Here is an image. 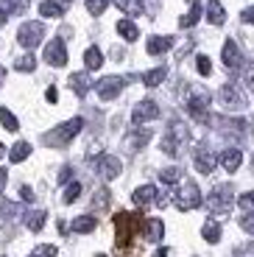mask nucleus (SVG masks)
<instances>
[{"label": "nucleus", "mask_w": 254, "mask_h": 257, "mask_svg": "<svg viewBox=\"0 0 254 257\" xmlns=\"http://www.w3.org/2000/svg\"><path fill=\"white\" fill-rule=\"evenodd\" d=\"M146 218L140 212H117L114 215V229H117V249H129L132 240L137 238V232L143 229Z\"/></svg>", "instance_id": "f257e3e1"}, {"label": "nucleus", "mask_w": 254, "mask_h": 257, "mask_svg": "<svg viewBox=\"0 0 254 257\" xmlns=\"http://www.w3.org/2000/svg\"><path fill=\"white\" fill-rule=\"evenodd\" d=\"M187 140H190V132H187V126L176 120V123H171L165 140H162V151H165L168 157H179V154H182V148L187 146Z\"/></svg>", "instance_id": "f03ea898"}, {"label": "nucleus", "mask_w": 254, "mask_h": 257, "mask_svg": "<svg viewBox=\"0 0 254 257\" xmlns=\"http://www.w3.org/2000/svg\"><path fill=\"white\" fill-rule=\"evenodd\" d=\"M173 204H176L179 210H196V207L201 204V190H198L196 182H190V179L179 182L176 193H173Z\"/></svg>", "instance_id": "7ed1b4c3"}, {"label": "nucleus", "mask_w": 254, "mask_h": 257, "mask_svg": "<svg viewBox=\"0 0 254 257\" xmlns=\"http://www.w3.org/2000/svg\"><path fill=\"white\" fill-rule=\"evenodd\" d=\"M81 126H84L81 117H73V120H67V123H62V126H56L53 132H48V135H45V143H48V146L62 148V146H67V143H70L73 137L78 135V132H81Z\"/></svg>", "instance_id": "20e7f679"}, {"label": "nucleus", "mask_w": 254, "mask_h": 257, "mask_svg": "<svg viewBox=\"0 0 254 257\" xmlns=\"http://www.w3.org/2000/svg\"><path fill=\"white\" fill-rule=\"evenodd\" d=\"M210 92L207 90H201V87H193L190 90V95H187V112H190L196 120H207L210 117Z\"/></svg>", "instance_id": "39448f33"}, {"label": "nucleus", "mask_w": 254, "mask_h": 257, "mask_svg": "<svg viewBox=\"0 0 254 257\" xmlns=\"http://www.w3.org/2000/svg\"><path fill=\"white\" fill-rule=\"evenodd\" d=\"M232 201H235V190L229 185H218L215 190L210 193L207 207H210V212H215V215H226V212L232 210Z\"/></svg>", "instance_id": "423d86ee"}, {"label": "nucleus", "mask_w": 254, "mask_h": 257, "mask_svg": "<svg viewBox=\"0 0 254 257\" xmlns=\"http://www.w3.org/2000/svg\"><path fill=\"white\" fill-rule=\"evenodd\" d=\"M42 37H45V26L42 23H23V26H20V31H17V42L23 48H28V51H34V48L39 45V42H42Z\"/></svg>", "instance_id": "0eeeda50"}, {"label": "nucleus", "mask_w": 254, "mask_h": 257, "mask_svg": "<svg viewBox=\"0 0 254 257\" xmlns=\"http://www.w3.org/2000/svg\"><path fill=\"white\" fill-rule=\"evenodd\" d=\"M218 103H221L223 109L235 112V109H243V106H246V98L240 95V90H237L235 84H223L221 90H218Z\"/></svg>", "instance_id": "6e6552de"}, {"label": "nucleus", "mask_w": 254, "mask_h": 257, "mask_svg": "<svg viewBox=\"0 0 254 257\" xmlns=\"http://www.w3.org/2000/svg\"><path fill=\"white\" fill-rule=\"evenodd\" d=\"M120 90H123V78H117V76H106L95 84V92L101 101H114L120 95Z\"/></svg>", "instance_id": "1a4fd4ad"}, {"label": "nucleus", "mask_w": 254, "mask_h": 257, "mask_svg": "<svg viewBox=\"0 0 254 257\" xmlns=\"http://www.w3.org/2000/svg\"><path fill=\"white\" fill-rule=\"evenodd\" d=\"M120 171H123V165H120V160L117 157H112V154H103L101 160L95 162V174L101 176V179H117L120 176Z\"/></svg>", "instance_id": "9d476101"}, {"label": "nucleus", "mask_w": 254, "mask_h": 257, "mask_svg": "<svg viewBox=\"0 0 254 257\" xmlns=\"http://www.w3.org/2000/svg\"><path fill=\"white\" fill-rule=\"evenodd\" d=\"M154 117H159V106H157V101H151V98L140 101L137 106H134V112H132L134 126H140V123H146V120H154Z\"/></svg>", "instance_id": "9b49d317"}, {"label": "nucleus", "mask_w": 254, "mask_h": 257, "mask_svg": "<svg viewBox=\"0 0 254 257\" xmlns=\"http://www.w3.org/2000/svg\"><path fill=\"white\" fill-rule=\"evenodd\" d=\"M45 59H48V64H53V67H64V64H67V48H64L62 39H51V42H48Z\"/></svg>", "instance_id": "f8f14e48"}, {"label": "nucleus", "mask_w": 254, "mask_h": 257, "mask_svg": "<svg viewBox=\"0 0 254 257\" xmlns=\"http://www.w3.org/2000/svg\"><path fill=\"white\" fill-rule=\"evenodd\" d=\"M132 199H134V204L140 207V210H146V207L157 204L159 193H157V187H154V185H143V187H137V190L132 193Z\"/></svg>", "instance_id": "ddd939ff"}, {"label": "nucleus", "mask_w": 254, "mask_h": 257, "mask_svg": "<svg viewBox=\"0 0 254 257\" xmlns=\"http://www.w3.org/2000/svg\"><path fill=\"white\" fill-rule=\"evenodd\" d=\"M31 0H0V23H6L12 14H26Z\"/></svg>", "instance_id": "4468645a"}, {"label": "nucleus", "mask_w": 254, "mask_h": 257, "mask_svg": "<svg viewBox=\"0 0 254 257\" xmlns=\"http://www.w3.org/2000/svg\"><path fill=\"white\" fill-rule=\"evenodd\" d=\"M215 154H212L207 146H201V148H196V171L198 174H212L215 171Z\"/></svg>", "instance_id": "2eb2a0df"}, {"label": "nucleus", "mask_w": 254, "mask_h": 257, "mask_svg": "<svg viewBox=\"0 0 254 257\" xmlns=\"http://www.w3.org/2000/svg\"><path fill=\"white\" fill-rule=\"evenodd\" d=\"M221 59H223V64H226L229 70H237V67H240V51H237L235 39H226V42H223Z\"/></svg>", "instance_id": "dca6fc26"}, {"label": "nucleus", "mask_w": 254, "mask_h": 257, "mask_svg": "<svg viewBox=\"0 0 254 257\" xmlns=\"http://www.w3.org/2000/svg\"><path fill=\"white\" fill-rule=\"evenodd\" d=\"M143 235H146V240H151V243H159L162 235H165V224L159 218H148L146 224H143Z\"/></svg>", "instance_id": "f3484780"}, {"label": "nucleus", "mask_w": 254, "mask_h": 257, "mask_svg": "<svg viewBox=\"0 0 254 257\" xmlns=\"http://www.w3.org/2000/svg\"><path fill=\"white\" fill-rule=\"evenodd\" d=\"M173 48V37H151L146 42V51L151 53V56H159V53H165Z\"/></svg>", "instance_id": "a211bd4d"}, {"label": "nucleus", "mask_w": 254, "mask_h": 257, "mask_svg": "<svg viewBox=\"0 0 254 257\" xmlns=\"http://www.w3.org/2000/svg\"><path fill=\"white\" fill-rule=\"evenodd\" d=\"M240 162H243V154H240V148H226L221 154V165L226 168L229 174H235L237 168H240Z\"/></svg>", "instance_id": "6ab92c4d"}, {"label": "nucleus", "mask_w": 254, "mask_h": 257, "mask_svg": "<svg viewBox=\"0 0 254 257\" xmlns=\"http://www.w3.org/2000/svg\"><path fill=\"white\" fill-rule=\"evenodd\" d=\"M148 140H151V132L148 128H137V132H132L126 137V151H140Z\"/></svg>", "instance_id": "aec40b11"}, {"label": "nucleus", "mask_w": 254, "mask_h": 257, "mask_svg": "<svg viewBox=\"0 0 254 257\" xmlns=\"http://www.w3.org/2000/svg\"><path fill=\"white\" fill-rule=\"evenodd\" d=\"M207 20H210L212 26H223V23H226V12H223V6L218 0H210V3H207Z\"/></svg>", "instance_id": "412c9836"}, {"label": "nucleus", "mask_w": 254, "mask_h": 257, "mask_svg": "<svg viewBox=\"0 0 254 257\" xmlns=\"http://www.w3.org/2000/svg\"><path fill=\"white\" fill-rule=\"evenodd\" d=\"M39 14H42V17H51V20H59L64 14V6L56 3V0H42V3H39Z\"/></svg>", "instance_id": "4be33fe9"}, {"label": "nucleus", "mask_w": 254, "mask_h": 257, "mask_svg": "<svg viewBox=\"0 0 254 257\" xmlns=\"http://www.w3.org/2000/svg\"><path fill=\"white\" fill-rule=\"evenodd\" d=\"M95 226H98L95 215H78V218L73 221V232H78V235H87V232H92Z\"/></svg>", "instance_id": "5701e85b"}, {"label": "nucleus", "mask_w": 254, "mask_h": 257, "mask_svg": "<svg viewBox=\"0 0 254 257\" xmlns=\"http://www.w3.org/2000/svg\"><path fill=\"white\" fill-rule=\"evenodd\" d=\"M198 17H201V0H193V3H190V12L179 20V26H182V28H193V26L198 23Z\"/></svg>", "instance_id": "b1692460"}, {"label": "nucleus", "mask_w": 254, "mask_h": 257, "mask_svg": "<svg viewBox=\"0 0 254 257\" xmlns=\"http://www.w3.org/2000/svg\"><path fill=\"white\" fill-rule=\"evenodd\" d=\"M70 90L76 92V95H87V90H89V78L84 76V73H73L70 76Z\"/></svg>", "instance_id": "393cba45"}, {"label": "nucleus", "mask_w": 254, "mask_h": 257, "mask_svg": "<svg viewBox=\"0 0 254 257\" xmlns=\"http://www.w3.org/2000/svg\"><path fill=\"white\" fill-rule=\"evenodd\" d=\"M101 64H103V53L98 48H87V53H84V67L87 70H98Z\"/></svg>", "instance_id": "a878e982"}, {"label": "nucleus", "mask_w": 254, "mask_h": 257, "mask_svg": "<svg viewBox=\"0 0 254 257\" xmlns=\"http://www.w3.org/2000/svg\"><path fill=\"white\" fill-rule=\"evenodd\" d=\"M117 34H120L126 42H134V39L140 37V31H137V26H134L132 20H120V23H117Z\"/></svg>", "instance_id": "bb28decb"}, {"label": "nucleus", "mask_w": 254, "mask_h": 257, "mask_svg": "<svg viewBox=\"0 0 254 257\" xmlns=\"http://www.w3.org/2000/svg\"><path fill=\"white\" fill-rule=\"evenodd\" d=\"M45 218H48V215H45V210H31V212L26 215V226H28L31 232H39V229L45 226Z\"/></svg>", "instance_id": "cd10ccee"}, {"label": "nucleus", "mask_w": 254, "mask_h": 257, "mask_svg": "<svg viewBox=\"0 0 254 257\" xmlns=\"http://www.w3.org/2000/svg\"><path fill=\"white\" fill-rule=\"evenodd\" d=\"M201 235H204L207 243H218V240H221V224H218V221H207L204 229H201Z\"/></svg>", "instance_id": "c85d7f7f"}, {"label": "nucleus", "mask_w": 254, "mask_h": 257, "mask_svg": "<svg viewBox=\"0 0 254 257\" xmlns=\"http://www.w3.org/2000/svg\"><path fill=\"white\" fill-rule=\"evenodd\" d=\"M165 76H168V70H165V67H157V70H148L146 76H143V84H146V87H159V84L165 81Z\"/></svg>", "instance_id": "c756f323"}, {"label": "nucleus", "mask_w": 254, "mask_h": 257, "mask_svg": "<svg viewBox=\"0 0 254 257\" xmlns=\"http://www.w3.org/2000/svg\"><path fill=\"white\" fill-rule=\"evenodd\" d=\"M114 6L123 9L126 14H143V12H146L143 0H114Z\"/></svg>", "instance_id": "7c9ffc66"}, {"label": "nucleus", "mask_w": 254, "mask_h": 257, "mask_svg": "<svg viewBox=\"0 0 254 257\" xmlns=\"http://www.w3.org/2000/svg\"><path fill=\"white\" fill-rule=\"evenodd\" d=\"M14 70H17V73H34V70H37V59H34L31 53L20 56L17 62H14Z\"/></svg>", "instance_id": "2f4dec72"}, {"label": "nucleus", "mask_w": 254, "mask_h": 257, "mask_svg": "<svg viewBox=\"0 0 254 257\" xmlns=\"http://www.w3.org/2000/svg\"><path fill=\"white\" fill-rule=\"evenodd\" d=\"M0 123H3V128H6V132H17V128H20V120L6 109V106H0Z\"/></svg>", "instance_id": "473e14b6"}, {"label": "nucleus", "mask_w": 254, "mask_h": 257, "mask_svg": "<svg viewBox=\"0 0 254 257\" xmlns=\"http://www.w3.org/2000/svg\"><path fill=\"white\" fill-rule=\"evenodd\" d=\"M28 154H31V146H28L26 140H20L17 146L12 148V154H9V157H12V162H23Z\"/></svg>", "instance_id": "72a5a7b5"}, {"label": "nucleus", "mask_w": 254, "mask_h": 257, "mask_svg": "<svg viewBox=\"0 0 254 257\" xmlns=\"http://www.w3.org/2000/svg\"><path fill=\"white\" fill-rule=\"evenodd\" d=\"M159 179L165 185H176V182H182V171L179 168H165V171H159Z\"/></svg>", "instance_id": "f704fd0d"}, {"label": "nucleus", "mask_w": 254, "mask_h": 257, "mask_svg": "<svg viewBox=\"0 0 254 257\" xmlns=\"http://www.w3.org/2000/svg\"><path fill=\"white\" fill-rule=\"evenodd\" d=\"M78 196H81V182H70L67 190H64V204H73Z\"/></svg>", "instance_id": "c9c22d12"}, {"label": "nucleus", "mask_w": 254, "mask_h": 257, "mask_svg": "<svg viewBox=\"0 0 254 257\" xmlns=\"http://www.w3.org/2000/svg\"><path fill=\"white\" fill-rule=\"evenodd\" d=\"M237 207H240L243 212H248V215H254V190L251 193H243L240 199H237Z\"/></svg>", "instance_id": "e433bc0d"}, {"label": "nucleus", "mask_w": 254, "mask_h": 257, "mask_svg": "<svg viewBox=\"0 0 254 257\" xmlns=\"http://www.w3.org/2000/svg\"><path fill=\"white\" fill-rule=\"evenodd\" d=\"M106 6H109V0H87V12L95 14V17L106 12Z\"/></svg>", "instance_id": "4c0bfd02"}, {"label": "nucleus", "mask_w": 254, "mask_h": 257, "mask_svg": "<svg viewBox=\"0 0 254 257\" xmlns=\"http://www.w3.org/2000/svg\"><path fill=\"white\" fill-rule=\"evenodd\" d=\"M196 67H198L201 76H210V73H212V64H210V59H207V56H196Z\"/></svg>", "instance_id": "58836bf2"}, {"label": "nucleus", "mask_w": 254, "mask_h": 257, "mask_svg": "<svg viewBox=\"0 0 254 257\" xmlns=\"http://www.w3.org/2000/svg\"><path fill=\"white\" fill-rule=\"evenodd\" d=\"M243 81H246V87L254 92V62L246 64V70H243Z\"/></svg>", "instance_id": "ea45409f"}, {"label": "nucleus", "mask_w": 254, "mask_h": 257, "mask_svg": "<svg viewBox=\"0 0 254 257\" xmlns=\"http://www.w3.org/2000/svg\"><path fill=\"white\" fill-rule=\"evenodd\" d=\"M34 257H56V246H37Z\"/></svg>", "instance_id": "a19ab883"}, {"label": "nucleus", "mask_w": 254, "mask_h": 257, "mask_svg": "<svg viewBox=\"0 0 254 257\" xmlns=\"http://www.w3.org/2000/svg\"><path fill=\"white\" fill-rule=\"evenodd\" d=\"M240 226L248 232V235H254V215H246V218L240 221Z\"/></svg>", "instance_id": "79ce46f5"}, {"label": "nucleus", "mask_w": 254, "mask_h": 257, "mask_svg": "<svg viewBox=\"0 0 254 257\" xmlns=\"http://www.w3.org/2000/svg\"><path fill=\"white\" fill-rule=\"evenodd\" d=\"M20 196H23L26 201H34V190H31L28 185H23V187H20Z\"/></svg>", "instance_id": "37998d69"}, {"label": "nucleus", "mask_w": 254, "mask_h": 257, "mask_svg": "<svg viewBox=\"0 0 254 257\" xmlns=\"http://www.w3.org/2000/svg\"><path fill=\"white\" fill-rule=\"evenodd\" d=\"M45 98H48L51 103H56V101H59V90H56V87H48V92H45Z\"/></svg>", "instance_id": "c03bdc74"}, {"label": "nucleus", "mask_w": 254, "mask_h": 257, "mask_svg": "<svg viewBox=\"0 0 254 257\" xmlns=\"http://www.w3.org/2000/svg\"><path fill=\"white\" fill-rule=\"evenodd\" d=\"M243 23H254V6H248V9H243Z\"/></svg>", "instance_id": "a18cd8bd"}, {"label": "nucleus", "mask_w": 254, "mask_h": 257, "mask_svg": "<svg viewBox=\"0 0 254 257\" xmlns=\"http://www.w3.org/2000/svg\"><path fill=\"white\" fill-rule=\"evenodd\" d=\"M6 182H9V171H3V168H0V190L6 187Z\"/></svg>", "instance_id": "49530a36"}, {"label": "nucleus", "mask_w": 254, "mask_h": 257, "mask_svg": "<svg viewBox=\"0 0 254 257\" xmlns=\"http://www.w3.org/2000/svg\"><path fill=\"white\" fill-rule=\"evenodd\" d=\"M154 257H168V249H159V251H157V254H154Z\"/></svg>", "instance_id": "de8ad7c7"}, {"label": "nucleus", "mask_w": 254, "mask_h": 257, "mask_svg": "<svg viewBox=\"0 0 254 257\" xmlns=\"http://www.w3.org/2000/svg\"><path fill=\"white\" fill-rule=\"evenodd\" d=\"M6 81V70H3V67H0V84Z\"/></svg>", "instance_id": "09e8293b"}, {"label": "nucleus", "mask_w": 254, "mask_h": 257, "mask_svg": "<svg viewBox=\"0 0 254 257\" xmlns=\"http://www.w3.org/2000/svg\"><path fill=\"white\" fill-rule=\"evenodd\" d=\"M3 154H6V146H3V143H0V157H3Z\"/></svg>", "instance_id": "8fccbe9b"}, {"label": "nucleus", "mask_w": 254, "mask_h": 257, "mask_svg": "<svg viewBox=\"0 0 254 257\" xmlns=\"http://www.w3.org/2000/svg\"><path fill=\"white\" fill-rule=\"evenodd\" d=\"M62 3H70V0H62Z\"/></svg>", "instance_id": "3c124183"}, {"label": "nucleus", "mask_w": 254, "mask_h": 257, "mask_svg": "<svg viewBox=\"0 0 254 257\" xmlns=\"http://www.w3.org/2000/svg\"><path fill=\"white\" fill-rule=\"evenodd\" d=\"M251 165H254V160H251Z\"/></svg>", "instance_id": "603ef678"}]
</instances>
